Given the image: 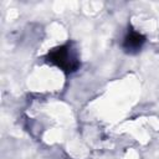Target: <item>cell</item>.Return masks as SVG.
Segmentation results:
<instances>
[{
	"label": "cell",
	"mask_w": 159,
	"mask_h": 159,
	"mask_svg": "<svg viewBox=\"0 0 159 159\" xmlns=\"http://www.w3.org/2000/svg\"><path fill=\"white\" fill-rule=\"evenodd\" d=\"M46 61L51 65L57 66L66 73H72L77 71V68L80 67V60L77 52L75 48H72L70 43L52 48L47 53Z\"/></svg>",
	"instance_id": "obj_1"
},
{
	"label": "cell",
	"mask_w": 159,
	"mask_h": 159,
	"mask_svg": "<svg viewBox=\"0 0 159 159\" xmlns=\"http://www.w3.org/2000/svg\"><path fill=\"white\" fill-rule=\"evenodd\" d=\"M144 42H145V37L142 34H139L138 31H134L130 29L127 32V35L124 36L122 46L127 53H137L142 48Z\"/></svg>",
	"instance_id": "obj_2"
}]
</instances>
